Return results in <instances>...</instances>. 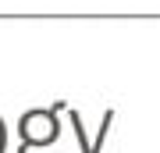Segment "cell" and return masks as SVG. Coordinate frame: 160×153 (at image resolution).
Listing matches in <instances>:
<instances>
[{"mask_svg":"<svg viewBox=\"0 0 160 153\" xmlns=\"http://www.w3.org/2000/svg\"><path fill=\"white\" fill-rule=\"evenodd\" d=\"M18 139H22V153L57 142L61 139V118L53 114V107L25 110L22 118H18Z\"/></svg>","mask_w":160,"mask_h":153,"instance_id":"6da1fadb","label":"cell"},{"mask_svg":"<svg viewBox=\"0 0 160 153\" xmlns=\"http://www.w3.org/2000/svg\"><path fill=\"white\" fill-rule=\"evenodd\" d=\"M7 150V125H4V118H0V153Z\"/></svg>","mask_w":160,"mask_h":153,"instance_id":"7a4b0ae2","label":"cell"}]
</instances>
